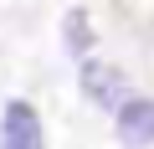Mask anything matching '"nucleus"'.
Here are the masks:
<instances>
[{"label": "nucleus", "instance_id": "7ed1b4c3", "mask_svg": "<svg viewBox=\"0 0 154 149\" xmlns=\"http://www.w3.org/2000/svg\"><path fill=\"white\" fill-rule=\"evenodd\" d=\"M82 93L98 103V108H118L128 98V77L108 62H82Z\"/></svg>", "mask_w": 154, "mask_h": 149}, {"label": "nucleus", "instance_id": "f257e3e1", "mask_svg": "<svg viewBox=\"0 0 154 149\" xmlns=\"http://www.w3.org/2000/svg\"><path fill=\"white\" fill-rule=\"evenodd\" d=\"M113 129L123 149H149L154 144V98H123L113 108Z\"/></svg>", "mask_w": 154, "mask_h": 149}, {"label": "nucleus", "instance_id": "20e7f679", "mask_svg": "<svg viewBox=\"0 0 154 149\" xmlns=\"http://www.w3.org/2000/svg\"><path fill=\"white\" fill-rule=\"evenodd\" d=\"M62 41H67V51H72V57H88V46H93L88 11H67V21H62Z\"/></svg>", "mask_w": 154, "mask_h": 149}, {"label": "nucleus", "instance_id": "f03ea898", "mask_svg": "<svg viewBox=\"0 0 154 149\" xmlns=\"http://www.w3.org/2000/svg\"><path fill=\"white\" fill-rule=\"evenodd\" d=\"M0 149H41V118L31 103H5V118H0Z\"/></svg>", "mask_w": 154, "mask_h": 149}]
</instances>
